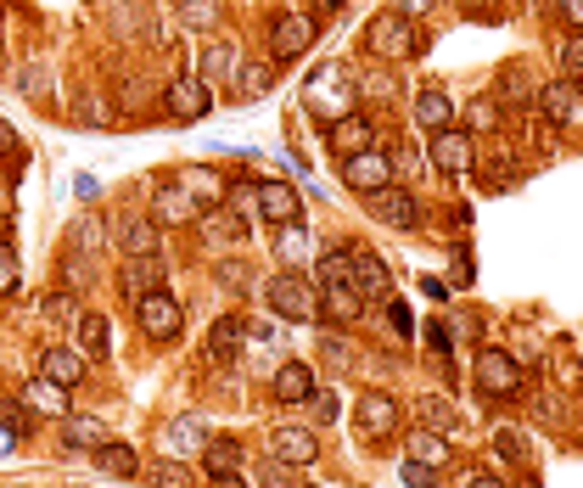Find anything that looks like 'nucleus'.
<instances>
[{
    "label": "nucleus",
    "mask_w": 583,
    "mask_h": 488,
    "mask_svg": "<svg viewBox=\"0 0 583 488\" xmlns=\"http://www.w3.org/2000/svg\"><path fill=\"white\" fill-rule=\"evenodd\" d=\"M421 29H415V18H404V12H376L370 23H365V52L370 57H387V63H410L415 52H421Z\"/></svg>",
    "instance_id": "obj_1"
},
{
    "label": "nucleus",
    "mask_w": 583,
    "mask_h": 488,
    "mask_svg": "<svg viewBox=\"0 0 583 488\" xmlns=\"http://www.w3.org/2000/svg\"><path fill=\"white\" fill-rule=\"evenodd\" d=\"M354 102H359V90H354V79H348L343 68H320V73L309 79V90H304V107H309L320 124L348 118V113H354Z\"/></svg>",
    "instance_id": "obj_2"
},
{
    "label": "nucleus",
    "mask_w": 583,
    "mask_h": 488,
    "mask_svg": "<svg viewBox=\"0 0 583 488\" xmlns=\"http://www.w3.org/2000/svg\"><path fill=\"white\" fill-rule=\"evenodd\" d=\"M264 298H270V309H275L281 320H292V326H309V320H320V292H315L309 281H298L292 270L264 281Z\"/></svg>",
    "instance_id": "obj_3"
},
{
    "label": "nucleus",
    "mask_w": 583,
    "mask_h": 488,
    "mask_svg": "<svg viewBox=\"0 0 583 488\" xmlns=\"http://www.w3.org/2000/svg\"><path fill=\"white\" fill-rule=\"evenodd\" d=\"M315 39H320L315 12H281V18L270 23V63H275V68H281V63H298Z\"/></svg>",
    "instance_id": "obj_4"
},
{
    "label": "nucleus",
    "mask_w": 583,
    "mask_h": 488,
    "mask_svg": "<svg viewBox=\"0 0 583 488\" xmlns=\"http://www.w3.org/2000/svg\"><path fill=\"white\" fill-rule=\"evenodd\" d=\"M471 382H477L482 399H516L522 394V365L500 349H482L477 365H471Z\"/></svg>",
    "instance_id": "obj_5"
},
{
    "label": "nucleus",
    "mask_w": 583,
    "mask_h": 488,
    "mask_svg": "<svg viewBox=\"0 0 583 488\" xmlns=\"http://www.w3.org/2000/svg\"><path fill=\"white\" fill-rule=\"evenodd\" d=\"M343 185L359 191V197H370V191H381V185H393V158H387L381 146H365V152L343 158Z\"/></svg>",
    "instance_id": "obj_6"
},
{
    "label": "nucleus",
    "mask_w": 583,
    "mask_h": 488,
    "mask_svg": "<svg viewBox=\"0 0 583 488\" xmlns=\"http://www.w3.org/2000/svg\"><path fill=\"white\" fill-rule=\"evenodd\" d=\"M533 102H539V113H545V124L550 129H567V124H578L583 118V90H578V79H550L539 95H533Z\"/></svg>",
    "instance_id": "obj_7"
},
{
    "label": "nucleus",
    "mask_w": 583,
    "mask_h": 488,
    "mask_svg": "<svg viewBox=\"0 0 583 488\" xmlns=\"http://www.w3.org/2000/svg\"><path fill=\"white\" fill-rule=\"evenodd\" d=\"M135 315H140V331L152 337V343H174L180 337V304L169 298V292H146V298L135 304Z\"/></svg>",
    "instance_id": "obj_8"
},
{
    "label": "nucleus",
    "mask_w": 583,
    "mask_h": 488,
    "mask_svg": "<svg viewBox=\"0 0 583 488\" xmlns=\"http://www.w3.org/2000/svg\"><path fill=\"white\" fill-rule=\"evenodd\" d=\"M253 214H259L264 225H286V219L304 214V197H298L286 180H259V185H253Z\"/></svg>",
    "instance_id": "obj_9"
},
{
    "label": "nucleus",
    "mask_w": 583,
    "mask_h": 488,
    "mask_svg": "<svg viewBox=\"0 0 583 488\" xmlns=\"http://www.w3.org/2000/svg\"><path fill=\"white\" fill-rule=\"evenodd\" d=\"M208 107H214L208 79H174V84L163 90V113H169L174 124H197Z\"/></svg>",
    "instance_id": "obj_10"
},
{
    "label": "nucleus",
    "mask_w": 583,
    "mask_h": 488,
    "mask_svg": "<svg viewBox=\"0 0 583 488\" xmlns=\"http://www.w3.org/2000/svg\"><path fill=\"white\" fill-rule=\"evenodd\" d=\"M354 427H359L365 444H376V438H393V427H399V399H393V394H365V399L354 405Z\"/></svg>",
    "instance_id": "obj_11"
},
{
    "label": "nucleus",
    "mask_w": 583,
    "mask_h": 488,
    "mask_svg": "<svg viewBox=\"0 0 583 488\" xmlns=\"http://www.w3.org/2000/svg\"><path fill=\"white\" fill-rule=\"evenodd\" d=\"M370 214H376L381 225H393V230H415V225H421V203L410 197L404 185H381V191H370Z\"/></svg>",
    "instance_id": "obj_12"
},
{
    "label": "nucleus",
    "mask_w": 583,
    "mask_h": 488,
    "mask_svg": "<svg viewBox=\"0 0 583 488\" xmlns=\"http://www.w3.org/2000/svg\"><path fill=\"white\" fill-rule=\"evenodd\" d=\"M426 158H432V169H444V174H466V169H471V135H460V129H432Z\"/></svg>",
    "instance_id": "obj_13"
},
{
    "label": "nucleus",
    "mask_w": 583,
    "mask_h": 488,
    "mask_svg": "<svg viewBox=\"0 0 583 488\" xmlns=\"http://www.w3.org/2000/svg\"><path fill=\"white\" fill-rule=\"evenodd\" d=\"M163 259L158 253H146V259H129L124 270H118V292H124V298L129 304H140L146 298V292H163Z\"/></svg>",
    "instance_id": "obj_14"
},
{
    "label": "nucleus",
    "mask_w": 583,
    "mask_h": 488,
    "mask_svg": "<svg viewBox=\"0 0 583 488\" xmlns=\"http://www.w3.org/2000/svg\"><path fill=\"white\" fill-rule=\"evenodd\" d=\"M348 286L359 292L365 304H370V298H387V292H393V270H387V259L354 248V275H348Z\"/></svg>",
    "instance_id": "obj_15"
},
{
    "label": "nucleus",
    "mask_w": 583,
    "mask_h": 488,
    "mask_svg": "<svg viewBox=\"0 0 583 488\" xmlns=\"http://www.w3.org/2000/svg\"><path fill=\"white\" fill-rule=\"evenodd\" d=\"M270 394H275L281 405H309V394H315V371H309L304 360L275 365V371H270Z\"/></svg>",
    "instance_id": "obj_16"
},
{
    "label": "nucleus",
    "mask_w": 583,
    "mask_h": 488,
    "mask_svg": "<svg viewBox=\"0 0 583 488\" xmlns=\"http://www.w3.org/2000/svg\"><path fill=\"white\" fill-rule=\"evenodd\" d=\"M270 461H281V466H315V461H320L315 432H304V427H281V432L270 438Z\"/></svg>",
    "instance_id": "obj_17"
},
{
    "label": "nucleus",
    "mask_w": 583,
    "mask_h": 488,
    "mask_svg": "<svg viewBox=\"0 0 583 488\" xmlns=\"http://www.w3.org/2000/svg\"><path fill=\"white\" fill-rule=\"evenodd\" d=\"M370 135H376V124H370L365 113H348V118L325 124V146H331V152H343V158H354V152H365V146H376Z\"/></svg>",
    "instance_id": "obj_18"
},
{
    "label": "nucleus",
    "mask_w": 583,
    "mask_h": 488,
    "mask_svg": "<svg viewBox=\"0 0 583 488\" xmlns=\"http://www.w3.org/2000/svg\"><path fill=\"white\" fill-rule=\"evenodd\" d=\"M174 185H180L197 208H219V203L230 197V185H225V174H219V169H185Z\"/></svg>",
    "instance_id": "obj_19"
},
{
    "label": "nucleus",
    "mask_w": 583,
    "mask_h": 488,
    "mask_svg": "<svg viewBox=\"0 0 583 488\" xmlns=\"http://www.w3.org/2000/svg\"><path fill=\"white\" fill-rule=\"evenodd\" d=\"M163 444H169L174 455H203V444H208V421H203L197 410L174 416V421H169V432H163Z\"/></svg>",
    "instance_id": "obj_20"
},
{
    "label": "nucleus",
    "mask_w": 583,
    "mask_h": 488,
    "mask_svg": "<svg viewBox=\"0 0 583 488\" xmlns=\"http://www.w3.org/2000/svg\"><path fill=\"white\" fill-rule=\"evenodd\" d=\"M158 241H163V225H158V219H140V214H129V219L118 225V248H124L129 259L158 253Z\"/></svg>",
    "instance_id": "obj_21"
},
{
    "label": "nucleus",
    "mask_w": 583,
    "mask_h": 488,
    "mask_svg": "<svg viewBox=\"0 0 583 488\" xmlns=\"http://www.w3.org/2000/svg\"><path fill=\"white\" fill-rule=\"evenodd\" d=\"M359 309H365V298L348 286V281H336V286H320V320H336V326H348V320H359Z\"/></svg>",
    "instance_id": "obj_22"
},
{
    "label": "nucleus",
    "mask_w": 583,
    "mask_h": 488,
    "mask_svg": "<svg viewBox=\"0 0 583 488\" xmlns=\"http://www.w3.org/2000/svg\"><path fill=\"white\" fill-rule=\"evenodd\" d=\"M197 214H203V208L191 203V197H185V191H180L174 180H163V185H158V214H152L158 225H191Z\"/></svg>",
    "instance_id": "obj_23"
},
{
    "label": "nucleus",
    "mask_w": 583,
    "mask_h": 488,
    "mask_svg": "<svg viewBox=\"0 0 583 488\" xmlns=\"http://www.w3.org/2000/svg\"><path fill=\"white\" fill-rule=\"evenodd\" d=\"M39 371L52 376L57 387H79V382H84V354H79V349H45Z\"/></svg>",
    "instance_id": "obj_24"
},
{
    "label": "nucleus",
    "mask_w": 583,
    "mask_h": 488,
    "mask_svg": "<svg viewBox=\"0 0 583 488\" xmlns=\"http://www.w3.org/2000/svg\"><path fill=\"white\" fill-rule=\"evenodd\" d=\"M107 438H113V432L95 421V416H68V421H62V450H102Z\"/></svg>",
    "instance_id": "obj_25"
},
{
    "label": "nucleus",
    "mask_w": 583,
    "mask_h": 488,
    "mask_svg": "<svg viewBox=\"0 0 583 488\" xmlns=\"http://www.w3.org/2000/svg\"><path fill=\"white\" fill-rule=\"evenodd\" d=\"M241 343H248V315H225L208 337V360H230Z\"/></svg>",
    "instance_id": "obj_26"
},
{
    "label": "nucleus",
    "mask_w": 583,
    "mask_h": 488,
    "mask_svg": "<svg viewBox=\"0 0 583 488\" xmlns=\"http://www.w3.org/2000/svg\"><path fill=\"white\" fill-rule=\"evenodd\" d=\"M449 118H455V107H449V95L444 90H421L415 95V124L432 135V129H449Z\"/></svg>",
    "instance_id": "obj_27"
},
{
    "label": "nucleus",
    "mask_w": 583,
    "mask_h": 488,
    "mask_svg": "<svg viewBox=\"0 0 583 488\" xmlns=\"http://www.w3.org/2000/svg\"><path fill=\"white\" fill-rule=\"evenodd\" d=\"M275 84V63L264 57V63H241L236 68V95H241V102H259V95Z\"/></svg>",
    "instance_id": "obj_28"
},
{
    "label": "nucleus",
    "mask_w": 583,
    "mask_h": 488,
    "mask_svg": "<svg viewBox=\"0 0 583 488\" xmlns=\"http://www.w3.org/2000/svg\"><path fill=\"white\" fill-rule=\"evenodd\" d=\"M203 466H208V477L241 472V444H236V438H208V444H203Z\"/></svg>",
    "instance_id": "obj_29"
},
{
    "label": "nucleus",
    "mask_w": 583,
    "mask_h": 488,
    "mask_svg": "<svg viewBox=\"0 0 583 488\" xmlns=\"http://www.w3.org/2000/svg\"><path fill=\"white\" fill-rule=\"evenodd\" d=\"M79 349H84L90 360H107V349H113V326H107V315H79Z\"/></svg>",
    "instance_id": "obj_30"
},
{
    "label": "nucleus",
    "mask_w": 583,
    "mask_h": 488,
    "mask_svg": "<svg viewBox=\"0 0 583 488\" xmlns=\"http://www.w3.org/2000/svg\"><path fill=\"white\" fill-rule=\"evenodd\" d=\"M275 253L298 270L304 259H309V225H298V219H286L281 230H275Z\"/></svg>",
    "instance_id": "obj_31"
},
{
    "label": "nucleus",
    "mask_w": 583,
    "mask_h": 488,
    "mask_svg": "<svg viewBox=\"0 0 583 488\" xmlns=\"http://www.w3.org/2000/svg\"><path fill=\"white\" fill-rule=\"evenodd\" d=\"M28 405H34V416H68V387H57L52 376H39L28 387Z\"/></svg>",
    "instance_id": "obj_32"
},
{
    "label": "nucleus",
    "mask_w": 583,
    "mask_h": 488,
    "mask_svg": "<svg viewBox=\"0 0 583 488\" xmlns=\"http://www.w3.org/2000/svg\"><path fill=\"white\" fill-rule=\"evenodd\" d=\"M90 455H95V466H102L107 477H135V472H140L135 450H129V444H113V438H107L102 450H90Z\"/></svg>",
    "instance_id": "obj_33"
},
{
    "label": "nucleus",
    "mask_w": 583,
    "mask_h": 488,
    "mask_svg": "<svg viewBox=\"0 0 583 488\" xmlns=\"http://www.w3.org/2000/svg\"><path fill=\"white\" fill-rule=\"evenodd\" d=\"M73 113H79V124H95V129H107L113 118H118V107L107 102L102 90H79V102H73Z\"/></svg>",
    "instance_id": "obj_34"
},
{
    "label": "nucleus",
    "mask_w": 583,
    "mask_h": 488,
    "mask_svg": "<svg viewBox=\"0 0 583 488\" xmlns=\"http://www.w3.org/2000/svg\"><path fill=\"white\" fill-rule=\"evenodd\" d=\"M500 102H494V95H477V102L466 107V135H494L500 129Z\"/></svg>",
    "instance_id": "obj_35"
},
{
    "label": "nucleus",
    "mask_w": 583,
    "mask_h": 488,
    "mask_svg": "<svg viewBox=\"0 0 583 488\" xmlns=\"http://www.w3.org/2000/svg\"><path fill=\"white\" fill-rule=\"evenodd\" d=\"M146 483H152V488H197L191 466H180V461H152V466H146Z\"/></svg>",
    "instance_id": "obj_36"
},
{
    "label": "nucleus",
    "mask_w": 583,
    "mask_h": 488,
    "mask_svg": "<svg viewBox=\"0 0 583 488\" xmlns=\"http://www.w3.org/2000/svg\"><path fill=\"white\" fill-rule=\"evenodd\" d=\"M219 18H225L219 0H180V23L185 29H219Z\"/></svg>",
    "instance_id": "obj_37"
},
{
    "label": "nucleus",
    "mask_w": 583,
    "mask_h": 488,
    "mask_svg": "<svg viewBox=\"0 0 583 488\" xmlns=\"http://www.w3.org/2000/svg\"><path fill=\"white\" fill-rule=\"evenodd\" d=\"M348 275H354V248H331V253L320 259V270H315L320 286H336V281H348Z\"/></svg>",
    "instance_id": "obj_38"
},
{
    "label": "nucleus",
    "mask_w": 583,
    "mask_h": 488,
    "mask_svg": "<svg viewBox=\"0 0 583 488\" xmlns=\"http://www.w3.org/2000/svg\"><path fill=\"white\" fill-rule=\"evenodd\" d=\"M410 455H415V461H426V466H444V461H449L444 432H426V427H421V432H415V444H410Z\"/></svg>",
    "instance_id": "obj_39"
},
{
    "label": "nucleus",
    "mask_w": 583,
    "mask_h": 488,
    "mask_svg": "<svg viewBox=\"0 0 583 488\" xmlns=\"http://www.w3.org/2000/svg\"><path fill=\"white\" fill-rule=\"evenodd\" d=\"M421 427L426 432H455V410H449V399H421Z\"/></svg>",
    "instance_id": "obj_40"
},
{
    "label": "nucleus",
    "mask_w": 583,
    "mask_h": 488,
    "mask_svg": "<svg viewBox=\"0 0 583 488\" xmlns=\"http://www.w3.org/2000/svg\"><path fill=\"white\" fill-rule=\"evenodd\" d=\"M0 427H7L12 438H18V432L28 438V432H34V410H28L23 399H0Z\"/></svg>",
    "instance_id": "obj_41"
},
{
    "label": "nucleus",
    "mask_w": 583,
    "mask_h": 488,
    "mask_svg": "<svg viewBox=\"0 0 583 488\" xmlns=\"http://www.w3.org/2000/svg\"><path fill=\"white\" fill-rule=\"evenodd\" d=\"M494 450H500V461H505V466H533V455H527V438H522V432H511V427L494 438Z\"/></svg>",
    "instance_id": "obj_42"
},
{
    "label": "nucleus",
    "mask_w": 583,
    "mask_h": 488,
    "mask_svg": "<svg viewBox=\"0 0 583 488\" xmlns=\"http://www.w3.org/2000/svg\"><path fill=\"white\" fill-rule=\"evenodd\" d=\"M500 95H505V102H516V107H527L539 90L527 84V73H522V68H505V79H500Z\"/></svg>",
    "instance_id": "obj_43"
},
{
    "label": "nucleus",
    "mask_w": 583,
    "mask_h": 488,
    "mask_svg": "<svg viewBox=\"0 0 583 488\" xmlns=\"http://www.w3.org/2000/svg\"><path fill=\"white\" fill-rule=\"evenodd\" d=\"M39 315H45V320H79L73 292H45V298H39Z\"/></svg>",
    "instance_id": "obj_44"
},
{
    "label": "nucleus",
    "mask_w": 583,
    "mask_h": 488,
    "mask_svg": "<svg viewBox=\"0 0 583 488\" xmlns=\"http://www.w3.org/2000/svg\"><path fill=\"white\" fill-rule=\"evenodd\" d=\"M236 68V45H208V57H203V79H219V73H230Z\"/></svg>",
    "instance_id": "obj_45"
},
{
    "label": "nucleus",
    "mask_w": 583,
    "mask_h": 488,
    "mask_svg": "<svg viewBox=\"0 0 583 488\" xmlns=\"http://www.w3.org/2000/svg\"><path fill=\"white\" fill-rule=\"evenodd\" d=\"M309 405H315V421H336V416H343V399H336V387H315V394H309Z\"/></svg>",
    "instance_id": "obj_46"
},
{
    "label": "nucleus",
    "mask_w": 583,
    "mask_h": 488,
    "mask_svg": "<svg viewBox=\"0 0 583 488\" xmlns=\"http://www.w3.org/2000/svg\"><path fill=\"white\" fill-rule=\"evenodd\" d=\"M0 158H7V169H23L28 163V152H23V140H18V129L0 118Z\"/></svg>",
    "instance_id": "obj_47"
},
{
    "label": "nucleus",
    "mask_w": 583,
    "mask_h": 488,
    "mask_svg": "<svg viewBox=\"0 0 583 488\" xmlns=\"http://www.w3.org/2000/svg\"><path fill=\"white\" fill-rule=\"evenodd\" d=\"M18 248H12V241H0V298H7V292H18Z\"/></svg>",
    "instance_id": "obj_48"
},
{
    "label": "nucleus",
    "mask_w": 583,
    "mask_h": 488,
    "mask_svg": "<svg viewBox=\"0 0 583 488\" xmlns=\"http://www.w3.org/2000/svg\"><path fill=\"white\" fill-rule=\"evenodd\" d=\"M404 483H410V488H437V466H426V461L410 455V461H404Z\"/></svg>",
    "instance_id": "obj_49"
},
{
    "label": "nucleus",
    "mask_w": 583,
    "mask_h": 488,
    "mask_svg": "<svg viewBox=\"0 0 583 488\" xmlns=\"http://www.w3.org/2000/svg\"><path fill=\"white\" fill-rule=\"evenodd\" d=\"M561 73H567V79L583 73V34H572V39L561 45Z\"/></svg>",
    "instance_id": "obj_50"
},
{
    "label": "nucleus",
    "mask_w": 583,
    "mask_h": 488,
    "mask_svg": "<svg viewBox=\"0 0 583 488\" xmlns=\"http://www.w3.org/2000/svg\"><path fill=\"white\" fill-rule=\"evenodd\" d=\"M79 253H95V248H102V219H79Z\"/></svg>",
    "instance_id": "obj_51"
},
{
    "label": "nucleus",
    "mask_w": 583,
    "mask_h": 488,
    "mask_svg": "<svg viewBox=\"0 0 583 488\" xmlns=\"http://www.w3.org/2000/svg\"><path fill=\"white\" fill-rule=\"evenodd\" d=\"M241 270H248V264H219V286H225V292H248L253 275H241Z\"/></svg>",
    "instance_id": "obj_52"
},
{
    "label": "nucleus",
    "mask_w": 583,
    "mask_h": 488,
    "mask_svg": "<svg viewBox=\"0 0 583 488\" xmlns=\"http://www.w3.org/2000/svg\"><path fill=\"white\" fill-rule=\"evenodd\" d=\"M18 214V197H12V180L0 174V219H12Z\"/></svg>",
    "instance_id": "obj_53"
},
{
    "label": "nucleus",
    "mask_w": 583,
    "mask_h": 488,
    "mask_svg": "<svg viewBox=\"0 0 583 488\" xmlns=\"http://www.w3.org/2000/svg\"><path fill=\"white\" fill-rule=\"evenodd\" d=\"M561 18H567V23L583 34V0H561Z\"/></svg>",
    "instance_id": "obj_54"
},
{
    "label": "nucleus",
    "mask_w": 583,
    "mask_h": 488,
    "mask_svg": "<svg viewBox=\"0 0 583 488\" xmlns=\"http://www.w3.org/2000/svg\"><path fill=\"white\" fill-rule=\"evenodd\" d=\"M437 7V0H399V7L393 12H404V18H415V12H432Z\"/></svg>",
    "instance_id": "obj_55"
},
{
    "label": "nucleus",
    "mask_w": 583,
    "mask_h": 488,
    "mask_svg": "<svg viewBox=\"0 0 583 488\" xmlns=\"http://www.w3.org/2000/svg\"><path fill=\"white\" fill-rule=\"evenodd\" d=\"M466 488H505V483H500L494 472H471V483H466Z\"/></svg>",
    "instance_id": "obj_56"
},
{
    "label": "nucleus",
    "mask_w": 583,
    "mask_h": 488,
    "mask_svg": "<svg viewBox=\"0 0 583 488\" xmlns=\"http://www.w3.org/2000/svg\"><path fill=\"white\" fill-rule=\"evenodd\" d=\"M387 315H393V326H399V331H410V309H404V304H387Z\"/></svg>",
    "instance_id": "obj_57"
},
{
    "label": "nucleus",
    "mask_w": 583,
    "mask_h": 488,
    "mask_svg": "<svg viewBox=\"0 0 583 488\" xmlns=\"http://www.w3.org/2000/svg\"><path fill=\"white\" fill-rule=\"evenodd\" d=\"M208 488H248V483H241V472H230V477H214Z\"/></svg>",
    "instance_id": "obj_58"
},
{
    "label": "nucleus",
    "mask_w": 583,
    "mask_h": 488,
    "mask_svg": "<svg viewBox=\"0 0 583 488\" xmlns=\"http://www.w3.org/2000/svg\"><path fill=\"white\" fill-rule=\"evenodd\" d=\"M348 0H315V12H343Z\"/></svg>",
    "instance_id": "obj_59"
},
{
    "label": "nucleus",
    "mask_w": 583,
    "mask_h": 488,
    "mask_svg": "<svg viewBox=\"0 0 583 488\" xmlns=\"http://www.w3.org/2000/svg\"><path fill=\"white\" fill-rule=\"evenodd\" d=\"M7 444H12V432H7V427H0V455H7Z\"/></svg>",
    "instance_id": "obj_60"
},
{
    "label": "nucleus",
    "mask_w": 583,
    "mask_h": 488,
    "mask_svg": "<svg viewBox=\"0 0 583 488\" xmlns=\"http://www.w3.org/2000/svg\"><path fill=\"white\" fill-rule=\"evenodd\" d=\"M460 7H482V0H460Z\"/></svg>",
    "instance_id": "obj_61"
}]
</instances>
